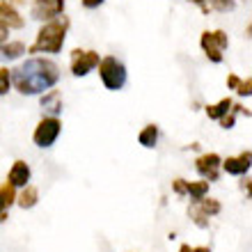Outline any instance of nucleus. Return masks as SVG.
<instances>
[{
    "mask_svg": "<svg viewBox=\"0 0 252 252\" xmlns=\"http://www.w3.org/2000/svg\"><path fill=\"white\" fill-rule=\"evenodd\" d=\"M60 83V66L51 58H30L12 69V85L23 96H34L53 90Z\"/></svg>",
    "mask_w": 252,
    "mask_h": 252,
    "instance_id": "nucleus-1",
    "label": "nucleus"
},
{
    "mask_svg": "<svg viewBox=\"0 0 252 252\" xmlns=\"http://www.w3.org/2000/svg\"><path fill=\"white\" fill-rule=\"evenodd\" d=\"M69 26H71V21L66 19L64 14L58 16V19L46 21V23L39 28L32 46H28V53H34V55L37 53H48V55L60 53L62 46H64V41H66V34H69Z\"/></svg>",
    "mask_w": 252,
    "mask_h": 252,
    "instance_id": "nucleus-2",
    "label": "nucleus"
},
{
    "mask_svg": "<svg viewBox=\"0 0 252 252\" xmlns=\"http://www.w3.org/2000/svg\"><path fill=\"white\" fill-rule=\"evenodd\" d=\"M99 78L103 83L106 90L110 92H120L122 87L126 85V80H128V73H126V66L122 60H117L115 55H106V58H101L99 62Z\"/></svg>",
    "mask_w": 252,
    "mask_h": 252,
    "instance_id": "nucleus-3",
    "label": "nucleus"
},
{
    "mask_svg": "<svg viewBox=\"0 0 252 252\" xmlns=\"http://www.w3.org/2000/svg\"><path fill=\"white\" fill-rule=\"evenodd\" d=\"M229 46V37L225 30H204L199 37V48L213 64H220L225 58V48Z\"/></svg>",
    "mask_w": 252,
    "mask_h": 252,
    "instance_id": "nucleus-4",
    "label": "nucleus"
},
{
    "mask_svg": "<svg viewBox=\"0 0 252 252\" xmlns=\"http://www.w3.org/2000/svg\"><path fill=\"white\" fill-rule=\"evenodd\" d=\"M60 133H62L60 117H51V115H46V117H41L39 120V124L34 126L32 140L39 149H48V147H53L55 142H58Z\"/></svg>",
    "mask_w": 252,
    "mask_h": 252,
    "instance_id": "nucleus-5",
    "label": "nucleus"
},
{
    "mask_svg": "<svg viewBox=\"0 0 252 252\" xmlns=\"http://www.w3.org/2000/svg\"><path fill=\"white\" fill-rule=\"evenodd\" d=\"M101 62V55L96 53V51H92V48H73L71 51V64H69V69H71V76H76V78H85L87 73H92L96 66H99Z\"/></svg>",
    "mask_w": 252,
    "mask_h": 252,
    "instance_id": "nucleus-6",
    "label": "nucleus"
},
{
    "mask_svg": "<svg viewBox=\"0 0 252 252\" xmlns=\"http://www.w3.org/2000/svg\"><path fill=\"white\" fill-rule=\"evenodd\" d=\"M220 163H222L220 154L206 152L195 158V170H197V174L202 179L211 184V181H218V177H220Z\"/></svg>",
    "mask_w": 252,
    "mask_h": 252,
    "instance_id": "nucleus-7",
    "label": "nucleus"
},
{
    "mask_svg": "<svg viewBox=\"0 0 252 252\" xmlns=\"http://www.w3.org/2000/svg\"><path fill=\"white\" fill-rule=\"evenodd\" d=\"M66 0H32V19L37 21H51L64 14Z\"/></svg>",
    "mask_w": 252,
    "mask_h": 252,
    "instance_id": "nucleus-8",
    "label": "nucleus"
},
{
    "mask_svg": "<svg viewBox=\"0 0 252 252\" xmlns=\"http://www.w3.org/2000/svg\"><path fill=\"white\" fill-rule=\"evenodd\" d=\"M250 165H252V152L246 149V152H241L239 156H227V158H222L220 170H225V172L232 174V177H243V174L250 172Z\"/></svg>",
    "mask_w": 252,
    "mask_h": 252,
    "instance_id": "nucleus-9",
    "label": "nucleus"
},
{
    "mask_svg": "<svg viewBox=\"0 0 252 252\" xmlns=\"http://www.w3.org/2000/svg\"><path fill=\"white\" fill-rule=\"evenodd\" d=\"M30 177H32V170L28 165L26 160H14L12 167H9V172H7V184L12 188H23L30 184Z\"/></svg>",
    "mask_w": 252,
    "mask_h": 252,
    "instance_id": "nucleus-10",
    "label": "nucleus"
},
{
    "mask_svg": "<svg viewBox=\"0 0 252 252\" xmlns=\"http://www.w3.org/2000/svg\"><path fill=\"white\" fill-rule=\"evenodd\" d=\"M0 23L7 28H14V30H21L26 26V19L21 16V12L16 7H12L5 0H0Z\"/></svg>",
    "mask_w": 252,
    "mask_h": 252,
    "instance_id": "nucleus-11",
    "label": "nucleus"
},
{
    "mask_svg": "<svg viewBox=\"0 0 252 252\" xmlns=\"http://www.w3.org/2000/svg\"><path fill=\"white\" fill-rule=\"evenodd\" d=\"M39 103L51 117H58V115L62 113V94L58 92V90H48V92H44L41 94V99H39Z\"/></svg>",
    "mask_w": 252,
    "mask_h": 252,
    "instance_id": "nucleus-12",
    "label": "nucleus"
},
{
    "mask_svg": "<svg viewBox=\"0 0 252 252\" xmlns=\"http://www.w3.org/2000/svg\"><path fill=\"white\" fill-rule=\"evenodd\" d=\"M16 202V188H12L9 184L0 186V222H5L9 218V206Z\"/></svg>",
    "mask_w": 252,
    "mask_h": 252,
    "instance_id": "nucleus-13",
    "label": "nucleus"
},
{
    "mask_svg": "<svg viewBox=\"0 0 252 252\" xmlns=\"http://www.w3.org/2000/svg\"><path fill=\"white\" fill-rule=\"evenodd\" d=\"M37 202H39V188L32 186V184H28V186L21 188V192L16 195V204L26 211V209H32V206H37Z\"/></svg>",
    "mask_w": 252,
    "mask_h": 252,
    "instance_id": "nucleus-14",
    "label": "nucleus"
},
{
    "mask_svg": "<svg viewBox=\"0 0 252 252\" xmlns=\"http://www.w3.org/2000/svg\"><path fill=\"white\" fill-rule=\"evenodd\" d=\"M23 53H28V48L23 41H5V44H0V60H19Z\"/></svg>",
    "mask_w": 252,
    "mask_h": 252,
    "instance_id": "nucleus-15",
    "label": "nucleus"
},
{
    "mask_svg": "<svg viewBox=\"0 0 252 252\" xmlns=\"http://www.w3.org/2000/svg\"><path fill=\"white\" fill-rule=\"evenodd\" d=\"M227 87L234 90L239 96H250L252 94V78H239L236 73L227 76Z\"/></svg>",
    "mask_w": 252,
    "mask_h": 252,
    "instance_id": "nucleus-16",
    "label": "nucleus"
},
{
    "mask_svg": "<svg viewBox=\"0 0 252 252\" xmlns=\"http://www.w3.org/2000/svg\"><path fill=\"white\" fill-rule=\"evenodd\" d=\"M232 106H234V101L229 99V96H225V99H220L218 103L206 106V117H209V120H216V122H218L220 117H225V115L232 110Z\"/></svg>",
    "mask_w": 252,
    "mask_h": 252,
    "instance_id": "nucleus-17",
    "label": "nucleus"
},
{
    "mask_svg": "<svg viewBox=\"0 0 252 252\" xmlns=\"http://www.w3.org/2000/svg\"><path fill=\"white\" fill-rule=\"evenodd\" d=\"M138 142L145 149H154L156 147V142H158V126L156 124H147L142 131L138 133Z\"/></svg>",
    "mask_w": 252,
    "mask_h": 252,
    "instance_id": "nucleus-18",
    "label": "nucleus"
},
{
    "mask_svg": "<svg viewBox=\"0 0 252 252\" xmlns=\"http://www.w3.org/2000/svg\"><path fill=\"white\" fill-rule=\"evenodd\" d=\"M186 195L192 202H199L209 195V181H186Z\"/></svg>",
    "mask_w": 252,
    "mask_h": 252,
    "instance_id": "nucleus-19",
    "label": "nucleus"
},
{
    "mask_svg": "<svg viewBox=\"0 0 252 252\" xmlns=\"http://www.w3.org/2000/svg\"><path fill=\"white\" fill-rule=\"evenodd\" d=\"M192 204L197 206V209L204 213V216H209V218H213V216H218V213L222 211L220 202H218V199H213V197H202L199 202H192Z\"/></svg>",
    "mask_w": 252,
    "mask_h": 252,
    "instance_id": "nucleus-20",
    "label": "nucleus"
},
{
    "mask_svg": "<svg viewBox=\"0 0 252 252\" xmlns=\"http://www.w3.org/2000/svg\"><path fill=\"white\" fill-rule=\"evenodd\" d=\"M206 5H209V9H213V12H234L236 9V0H206Z\"/></svg>",
    "mask_w": 252,
    "mask_h": 252,
    "instance_id": "nucleus-21",
    "label": "nucleus"
},
{
    "mask_svg": "<svg viewBox=\"0 0 252 252\" xmlns=\"http://www.w3.org/2000/svg\"><path fill=\"white\" fill-rule=\"evenodd\" d=\"M188 216H190V220L199 227V229H206V227H209V222H211V218H209V216H204V213L199 211V209H197L195 204H192L190 209H188Z\"/></svg>",
    "mask_w": 252,
    "mask_h": 252,
    "instance_id": "nucleus-22",
    "label": "nucleus"
},
{
    "mask_svg": "<svg viewBox=\"0 0 252 252\" xmlns=\"http://www.w3.org/2000/svg\"><path fill=\"white\" fill-rule=\"evenodd\" d=\"M12 90V69L0 66V96H5Z\"/></svg>",
    "mask_w": 252,
    "mask_h": 252,
    "instance_id": "nucleus-23",
    "label": "nucleus"
},
{
    "mask_svg": "<svg viewBox=\"0 0 252 252\" xmlns=\"http://www.w3.org/2000/svg\"><path fill=\"white\" fill-rule=\"evenodd\" d=\"M241 110H243V106H239V103H234L232 106V110H229V113L225 115V117H220V126H222V128H234V122H236V115L241 113Z\"/></svg>",
    "mask_w": 252,
    "mask_h": 252,
    "instance_id": "nucleus-24",
    "label": "nucleus"
},
{
    "mask_svg": "<svg viewBox=\"0 0 252 252\" xmlns=\"http://www.w3.org/2000/svg\"><path fill=\"white\" fill-rule=\"evenodd\" d=\"M179 252H211L209 246H188V243H181Z\"/></svg>",
    "mask_w": 252,
    "mask_h": 252,
    "instance_id": "nucleus-25",
    "label": "nucleus"
},
{
    "mask_svg": "<svg viewBox=\"0 0 252 252\" xmlns=\"http://www.w3.org/2000/svg\"><path fill=\"white\" fill-rule=\"evenodd\" d=\"M172 190H174V195H186V179H174Z\"/></svg>",
    "mask_w": 252,
    "mask_h": 252,
    "instance_id": "nucleus-26",
    "label": "nucleus"
},
{
    "mask_svg": "<svg viewBox=\"0 0 252 252\" xmlns=\"http://www.w3.org/2000/svg\"><path fill=\"white\" fill-rule=\"evenodd\" d=\"M106 0H83V7H87V9H96L99 5H103Z\"/></svg>",
    "mask_w": 252,
    "mask_h": 252,
    "instance_id": "nucleus-27",
    "label": "nucleus"
},
{
    "mask_svg": "<svg viewBox=\"0 0 252 252\" xmlns=\"http://www.w3.org/2000/svg\"><path fill=\"white\" fill-rule=\"evenodd\" d=\"M5 41H9V28L0 23V44H5Z\"/></svg>",
    "mask_w": 252,
    "mask_h": 252,
    "instance_id": "nucleus-28",
    "label": "nucleus"
},
{
    "mask_svg": "<svg viewBox=\"0 0 252 252\" xmlns=\"http://www.w3.org/2000/svg\"><path fill=\"white\" fill-rule=\"evenodd\" d=\"M188 2H192V5H197L199 9L204 12V14H209V12H211V9H209V5H206V0H188Z\"/></svg>",
    "mask_w": 252,
    "mask_h": 252,
    "instance_id": "nucleus-29",
    "label": "nucleus"
}]
</instances>
